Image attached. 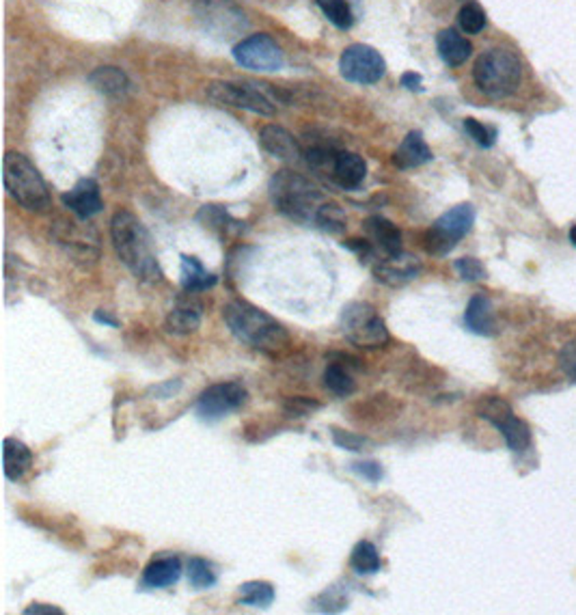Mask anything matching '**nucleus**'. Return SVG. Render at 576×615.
<instances>
[{
  "mask_svg": "<svg viewBox=\"0 0 576 615\" xmlns=\"http://www.w3.org/2000/svg\"><path fill=\"white\" fill-rule=\"evenodd\" d=\"M111 238L112 247L117 250V258L137 279L147 283L162 281V270L160 264H158L154 242H151L149 231L139 221V216H134L128 210L117 212L111 221Z\"/></svg>",
  "mask_w": 576,
  "mask_h": 615,
  "instance_id": "1",
  "label": "nucleus"
},
{
  "mask_svg": "<svg viewBox=\"0 0 576 615\" xmlns=\"http://www.w3.org/2000/svg\"><path fill=\"white\" fill-rule=\"evenodd\" d=\"M222 318L230 326L231 335L242 344L262 350L266 355H279L290 346V335L285 326L276 322L264 309L247 301H231L222 309Z\"/></svg>",
  "mask_w": 576,
  "mask_h": 615,
  "instance_id": "2",
  "label": "nucleus"
},
{
  "mask_svg": "<svg viewBox=\"0 0 576 615\" xmlns=\"http://www.w3.org/2000/svg\"><path fill=\"white\" fill-rule=\"evenodd\" d=\"M270 197L281 214L296 222H315L320 208L326 203L322 190L311 179L287 168L270 179Z\"/></svg>",
  "mask_w": 576,
  "mask_h": 615,
  "instance_id": "3",
  "label": "nucleus"
},
{
  "mask_svg": "<svg viewBox=\"0 0 576 615\" xmlns=\"http://www.w3.org/2000/svg\"><path fill=\"white\" fill-rule=\"evenodd\" d=\"M4 188L11 199L18 201L22 208L32 212H46L50 208V193L35 165L20 151H9L3 162Z\"/></svg>",
  "mask_w": 576,
  "mask_h": 615,
  "instance_id": "4",
  "label": "nucleus"
},
{
  "mask_svg": "<svg viewBox=\"0 0 576 615\" xmlns=\"http://www.w3.org/2000/svg\"><path fill=\"white\" fill-rule=\"evenodd\" d=\"M520 68L518 57L514 52L503 50V48H492L483 52L475 61L472 68V78L486 95L492 97H508L512 95L520 85Z\"/></svg>",
  "mask_w": 576,
  "mask_h": 615,
  "instance_id": "5",
  "label": "nucleus"
},
{
  "mask_svg": "<svg viewBox=\"0 0 576 615\" xmlns=\"http://www.w3.org/2000/svg\"><path fill=\"white\" fill-rule=\"evenodd\" d=\"M341 330L350 344L365 350H378L389 344L391 335L384 320L372 304L350 303L341 312Z\"/></svg>",
  "mask_w": 576,
  "mask_h": 615,
  "instance_id": "6",
  "label": "nucleus"
},
{
  "mask_svg": "<svg viewBox=\"0 0 576 615\" xmlns=\"http://www.w3.org/2000/svg\"><path fill=\"white\" fill-rule=\"evenodd\" d=\"M193 11L201 29L216 40L231 41L248 29L247 15L231 0H197Z\"/></svg>",
  "mask_w": 576,
  "mask_h": 615,
  "instance_id": "7",
  "label": "nucleus"
},
{
  "mask_svg": "<svg viewBox=\"0 0 576 615\" xmlns=\"http://www.w3.org/2000/svg\"><path fill=\"white\" fill-rule=\"evenodd\" d=\"M477 415L482 419H486L488 423H492L499 432L503 434L505 443L508 448L520 454L529 448L531 443V430L523 419H518L514 415L512 406L503 400V397L497 395H486L477 402Z\"/></svg>",
  "mask_w": 576,
  "mask_h": 615,
  "instance_id": "8",
  "label": "nucleus"
},
{
  "mask_svg": "<svg viewBox=\"0 0 576 615\" xmlns=\"http://www.w3.org/2000/svg\"><path fill=\"white\" fill-rule=\"evenodd\" d=\"M259 86L262 85L219 80V83H212L208 86V95L216 104L242 108V111L255 113V115L262 117H273L276 113L274 100Z\"/></svg>",
  "mask_w": 576,
  "mask_h": 615,
  "instance_id": "9",
  "label": "nucleus"
},
{
  "mask_svg": "<svg viewBox=\"0 0 576 615\" xmlns=\"http://www.w3.org/2000/svg\"><path fill=\"white\" fill-rule=\"evenodd\" d=\"M472 222H475V208L471 203L455 205L436 219L426 233V249L432 255H447L472 230Z\"/></svg>",
  "mask_w": 576,
  "mask_h": 615,
  "instance_id": "10",
  "label": "nucleus"
},
{
  "mask_svg": "<svg viewBox=\"0 0 576 615\" xmlns=\"http://www.w3.org/2000/svg\"><path fill=\"white\" fill-rule=\"evenodd\" d=\"M341 76L356 85H374L387 72L382 54L365 43H352L339 59Z\"/></svg>",
  "mask_w": 576,
  "mask_h": 615,
  "instance_id": "11",
  "label": "nucleus"
},
{
  "mask_svg": "<svg viewBox=\"0 0 576 615\" xmlns=\"http://www.w3.org/2000/svg\"><path fill=\"white\" fill-rule=\"evenodd\" d=\"M233 59L253 72H279L284 68V50L270 35H251L233 48Z\"/></svg>",
  "mask_w": 576,
  "mask_h": 615,
  "instance_id": "12",
  "label": "nucleus"
},
{
  "mask_svg": "<svg viewBox=\"0 0 576 615\" xmlns=\"http://www.w3.org/2000/svg\"><path fill=\"white\" fill-rule=\"evenodd\" d=\"M247 397V386L238 383V380L212 384L199 395L197 415L203 421H219V419L227 417L230 412L242 408Z\"/></svg>",
  "mask_w": 576,
  "mask_h": 615,
  "instance_id": "13",
  "label": "nucleus"
},
{
  "mask_svg": "<svg viewBox=\"0 0 576 615\" xmlns=\"http://www.w3.org/2000/svg\"><path fill=\"white\" fill-rule=\"evenodd\" d=\"M54 240H57L61 247L68 250L69 255H74L76 259H91L94 261L100 253L97 249V236L94 230H86V227H80V222L76 221H58L52 230Z\"/></svg>",
  "mask_w": 576,
  "mask_h": 615,
  "instance_id": "14",
  "label": "nucleus"
},
{
  "mask_svg": "<svg viewBox=\"0 0 576 615\" xmlns=\"http://www.w3.org/2000/svg\"><path fill=\"white\" fill-rule=\"evenodd\" d=\"M421 272V261L412 255L400 253L393 258H384L374 264V279L382 285L400 287L404 283L417 279Z\"/></svg>",
  "mask_w": 576,
  "mask_h": 615,
  "instance_id": "15",
  "label": "nucleus"
},
{
  "mask_svg": "<svg viewBox=\"0 0 576 615\" xmlns=\"http://www.w3.org/2000/svg\"><path fill=\"white\" fill-rule=\"evenodd\" d=\"M65 208L72 210L80 221L91 219V216L100 214L104 208V201H102L100 186H97L95 179L85 177L80 182L74 184L72 190L63 194Z\"/></svg>",
  "mask_w": 576,
  "mask_h": 615,
  "instance_id": "16",
  "label": "nucleus"
},
{
  "mask_svg": "<svg viewBox=\"0 0 576 615\" xmlns=\"http://www.w3.org/2000/svg\"><path fill=\"white\" fill-rule=\"evenodd\" d=\"M367 165L355 151H337L333 168H330L328 182L344 190H356L365 182Z\"/></svg>",
  "mask_w": 576,
  "mask_h": 615,
  "instance_id": "17",
  "label": "nucleus"
},
{
  "mask_svg": "<svg viewBox=\"0 0 576 615\" xmlns=\"http://www.w3.org/2000/svg\"><path fill=\"white\" fill-rule=\"evenodd\" d=\"M259 145L270 156L281 158V160H298L301 158L298 140L281 125H264L262 132H259Z\"/></svg>",
  "mask_w": 576,
  "mask_h": 615,
  "instance_id": "18",
  "label": "nucleus"
},
{
  "mask_svg": "<svg viewBox=\"0 0 576 615\" xmlns=\"http://www.w3.org/2000/svg\"><path fill=\"white\" fill-rule=\"evenodd\" d=\"M365 231L372 244H376L387 258L404 253L401 250V231L398 230V225H393L384 216H369L365 221Z\"/></svg>",
  "mask_w": 576,
  "mask_h": 615,
  "instance_id": "19",
  "label": "nucleus"
},
{
  "mask_svg": "<svg viewBox=\"0 0 576 615\" xmlns=\"http://www.w3.org/2000/svg\"><path fill=\"white\" fill-rule=\"evenodd\" d=\"M464 324L471 333L490 337L497 333V322H494V312L492 303L488 301L483 294H475L466 304L464 312Z\"/></svg>",
  "mask_w": 576,
  "mask_h": 615,
  "instance_id": "20",
  "label": "nucleus"
},
{
  "mask_svg": "<svg viewBox=\"0 0 576 615\" xmlns=\"http://www.w3.org/2000/svg\"><path fill=\"white\" fill-rule=\"evenodd\" d=\"M432 160V149L428 147L426 139L421 132H409L406 139L401 140V145L395 151L393 162L398 168H415L426 165Z\"/></svg>",
  "mask_w": 576,
  "mask_h": 615,
  "instance_id": "21",
  "label": "nucleus"
},
{
  "mask_svg": "<svg viewBox=\"0 0 576 615\" xmlns=\"http://www.w3.org/2000/svg\"><path fill=\"white\" fill-rule=\"evenodd\" d=\"M182 576V562L177 557L154 559L143 573V587L147 590H162V587L176 585Z\"/></svg>",
  "mask_w": 576,
  "mask_h": 615,
  "instance_id": "22",
  "label": "nucleus"
},
{
  "mask_svg": "<svg viewBox=\"0 0 576 615\" xmlns=\"http://www.w3.org/2000/svg\"><path fill=\"white\" fill-rule=\"evenodd\" d=\"M3 462H4V475H7V480L18 482L24 477V473L31 469L32 451L18 439H4L3 440Z\"/></svg>",
  "mask_w": 576,
  "mask_h": 615,
  "instance_id": "23",
  "label": "nucleus"
},
{
  "mask_svg": "<svg viewBox=\"0 0 576 615\" xmlns=\"http://www.w3.org/2000/svg\"><path fill=\"white\" fill-rule=\"evenodd\" d=\"M436 48H438L440 59H443L447 65H451V68H458V65L466 63V59H469L472 52L471 41L466 40V37H462L460 32L454 29H445L438 32Z\"/></svg>",
  "mask_w": 576,
  "mask_h": 615,
  "instance_id": "24",
  "label": "nucleus"
},
{
  "mask_svg": "<svg viewBox=\"0 0 576 615\" xmlns=\"http://www.w3.org/2000/svg\"><path fill=\"white\" fill-rule=\"evenodd\" d=\"M197 221L205 230H210L216 236L227 238V236H236V233L242 231L244 222L231 219L230 212L220 205H203L201 212L197 214Z\"/></svg>",
  "mask_w": 576,
  "mask_h": 615,
  "instance_id": "25",
  "label": "nucleus"
},
{
  "mask_svg": "<svg viewBox=\"0 0 576 615\" xmlns=\"http://www.w3.org/2000/svg\"><path fill=\"white\" fill-rule=\"evenodd\" d=\"M201 326V304L179 303L166 315V329L173 335H190Z\"/></svg>",
  "mask_w": 576,
  "mask_h": 615,
  "instance_id": "26",
  "label": "nucleus"
},
{
  "mask_svg": "<svg viewBox=\"0 0 576 615\" xmlns=\"http://www.w3.org/2000/svg\"><path fill=\"white\" fill-rule=\"evenodd\" d=\"M182 287L186 292H205L216 285V276L203 268L197 258L182 255Z\"/></svg>",
  "mask_w": 576,
  "mask_h": 615,
  "instance_id": "27",
  "label": "nucleus"
},
{
  "mask_svg": "<svg viewBox=\"0 0 576 615\" xmlns=\"http://www.w3.org/2000/svg\"><path fill=\"white\" fill-rule=\"evenodd\" d=\"M89 83L95 91L104 95H119L123 91H128L130 80L123 69L112 68V65H104V68H97L95 72L89 74Z\"/></svg>",
  "mask_w": 576,
  "mask_h": 615,
  "instance_id": "28",
  "label": "nucleus"
},
{
  "mask_svg": "<svg viewBox=\"0 0 576 615\" xmlns=\"http://www.w3.org/2000/svg\"><path fill=\"white\" fill-rule=\"evenodd\" d=\"M350 565L356 570L358 574H374V573H378L380 565H382V562H380L378 548L374 547L372 542L361 540L355 548H352Z\"/></svg>",
  "mask_w": 576,
  "mask_h": 615,
  "instance_id": "29",
  "label": "nucleus"
},
{
  "mask_svg": "<svg viewBox=\"0 0 576 615\" xmlns=\"http://www.w3.org/2000/svg\"><path fill=\"white\" fill-rule=\"evenodd\" d=\"M324 384H326V389L330 391V393H335L339 397L352 395L356 389L355 378H352L350 372H347V369L341 366V363H330V366L326 367Z\"/></svg>",
  "mask_w": 576,
  "mask_h": 615,
  "instance_id": "30",
  "label": "nucleus"
},
{
  "mask_svg": "<svg viewBox=\"0 0 576 615\" xmlns=\"http://www.w3.org/2000/svg\"><path fill=\"white\" fill-rule=\"evenodd\" d=\"M274 601V587L266 581H248L240 587V605L270 607Z\"/></svg>",
  "mask_w": 576,
  "mask_h": 615,
  "instance_id": "31",
  "label": "nucleus"
},
{
  "mask_svg": "<svg viewBox=\"0 0 576 615\" xmlns=\"http://www.w3.org/2000/svg\"><path fill=\"white\" fill-rule=\"evenodd\" d=\"M315 3H318L322 14L333 22L337 29L347 31L355 24V14H352V7L347 0H315Z\"/></svg>",
  "mask_w": 576,
  "mask_h": 615,
  "instance_id": "32",
  "label": "nucleus"
},
{
  "mask_svg": "<svg viewBox=\"0 0 576 615\" xmlns=\"http://www.w3.org/2000/svg\"><path fill=\"white\" fill-rule=\"evenodd\" d=\"M315 225L326 233L346 231V212L341 210V205L333 203V201H326L322 208H320L318 216H315Z\"/></svg>",
  "mask_w": 576,
  "mask_h": 615,
  "instance_id": "33",
  "label": "nucleus"
},
{
  "mask_svg": "<svg viewBox=\"0 0 576 615\" xmlns=\"http://www.w3.org/2000/svg\"><path fill=\"white\" fill-rule=\"evenodd\" d=\"M188 581L194 590H208L216 583V573L210 562L201 557H193L188 562Z\"/></svg>",
  "mask_w": 576,
  "mask_h": 615,
  "instance_id": "34",
  "label": "nucleus"
},
{
  "mask_svg": "<svg viewBox=\"0 0 576 615\" xmlns=\"http://www.w3.org/2000/svg\"><path fill=\"white\" fill-rule=\"evenodd\" d=\"M458 22L462 31L469 32V35H475V32H482L483 26H486V14H483L480 5L469 3L460 9Z\"/></svg>",
  "mask_w": 576,
  "mask_h": 615,
  "instance_id": "35",
  "label": "nucleus"
},
{
  "mask_svg": "<svg viewBox=\"0 0 576 615\" xmlns=\"http://www.w3.org/2000/svg\"><path fill=\"white\" fill-rule=\"evenodd\" d=\"M333 443L337 448L341 449H347V451H365L367 448H372V440L367 437H363V434H355V432H346V430H339V428H333Z\"/></svg>",
  "mask_w": 576,
  "mask_h": 615,
  "instance_id": "36",
  "label": "nucleus"
},
{
  "mask_svg": "<svg viewBox=\"0 0 576 615\" xmlns=\"http://www.w3.org/2000/svg\"><path fill=\"white\" fill-rule=\"evenodd\" d=\"M464 130L466 134L475 140L477 145L482 147H492L494 140H497V130L490 128V125L477 122V119H464Z\"/></svg>",
  "mask_w": 576,
  "mask_h": 615,
  "instance_id": "37",
  "label": "nucleus"
},
{
  "mask_svg": "<svg viewBox=\"0 0 576 615\" xmlns=\"http://www.w3.org/2000/svg\"><path fill=\"white\" fill-rule=\"evenodd\" d=\"M455 272L462 276L464 281H482L486 279V268L480 259L475 258H460L455 261Z\"/></svg>",
  "mask_w": 576,
  "mask_h": 615,
  "instance_id": "38",
  "label": "nucleus"
},
{
  "mask_svg": "<svg viewBox=\"0 0 576 615\" xmlns=\"http://www.w3.org/2000/svg\"><path fill=\"white\" fill-rule=\"evenodd\" d=\"M320 406L322 404L311 400V397H287L285 400V412L290 417H307L320 411Z\"/></svg>",
  "mask_w": 576,
  "mask_h": 615,
  "instance_id": "39",
  "label": "nucleus"
},
{
  "mask_svg": "<svg viewBox=\"0 0 576 615\" xmlns=\"http://www.w3.org/2000/svg\"><path fill=\"white\" fill-rule=\"evenodd\" d=\"M559 367L568 375L572 383H576V339L568 341L566 346L559 350Z\"/></svg>",
  "mask_w": 576,
  "mask_h": 615,
  "instance_id": "40",
  "label": "nucleus"
},
{
  "mask_svg": "<svg viewBox=\"0 0 576 615\" xmlns=\"http://www.w3.org/2000/svg\"><path fill=\"white\" fill-rule=\"evenodd\" d=\"M315 605H318L320 611H328V613L344 611V609H346V598L344 596H337L335 590H330V592H324L322 596L315 598Z\"/></svg>",
  "mask_w": 576,
  "mask_h": 615,
  "instance_id": "41",
  "label": "nucleus"
},
{
  "mask_svg": "<svg viewBox=\"0 0 576 615\" xmlns=\"http://www.w3.org/2000/svg\"><path fill=\"white\" fill-rule=\"evenodd\" d=\"M352 469H355L358 475L365 477V480H369V482H380V480H382V466H380L378 462H374V460L355 462V465H352Z\"/></svg>",
  "mask_w": 576,
  "mask_h": 615,
  "instance_id": "42",
  "label": "nucleus"
},
{
  "mask_svg": "<svg viewBox=\"0 0 576 615\" xmlns=\"http://www.w3.org/2000/svg\"><path fill=\"white\" fill-rule=\"evenodd\" d=\"M182 389V383L179 380H168V383H162L151 389V393H154L158 400H168V397H173L177 393V391Z\"/></svg>",
  "mask_w": 576,
  "mask_h": 615,
  "instance_id": "43",
  "label": "nucleus"
},
{
  "mask_svg": "<svg viewBox=\"0 0 576 615\" xmlns=\"http://www.w3.org/2000/svg\"><path fill=\"white\" fill-rule=\"evenodd\" d=\"M24 613L26 615H63L65 611L61 607H57V605H43V602H32L31 607H26L24 609Z\"/></svg>",
  "mask_w": 576,
  "mask_h": 615,
  "instance_id": "44",
  "label": "nucleus"
},
{
  "mask_svg": "<svg viewBox=\"0 0 576 615\" xmlns=\"http://www.w3.org/2000/svg\"><path fill=\"white\" fill-rule=\"evenodd\" d=\"M401 86H406L410 91H421V76L415 72H406L401 76Z\"/></svg>",
  "mask_w": 576,
  "mask_h": 615,
  "instance_id": "45",
  "label": "nucleus"
},
{
  "mask_svg": "<svg viewBox=\"0 0 576 615\" xmlns=\"http://www.w3.org/2000/svg\"><path fill=\"white\" fill-rule=\"evenodd\" d=\"M94 320H95V322H100V324L112 326V329H117V326H119V320L112 318V315L108 313V312H102V309H100V312L94 313Z\"/></svg>",
  "mask_w": 576,
  "mask_h": 615,
  "instance_id": "46",
  "label": "nucleus"
},
{
  "mask_svg": "<svg viewBox=\"0 0 576 615\" xmlns=\"http://www.w3.org/2000/svg\"><path fill=\"white\" fill-rule=\"evenodd\" d=\"M568 236H570V242H572L574 247H576V225L570 227V233H568Z\"/></svg>",
  "mask_w": 576,
  "mask_h": 615,
  "instance_id": "47",
  "label": "nucleus"
}]
</instances>
